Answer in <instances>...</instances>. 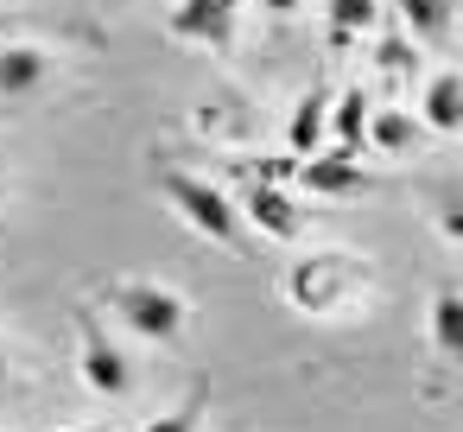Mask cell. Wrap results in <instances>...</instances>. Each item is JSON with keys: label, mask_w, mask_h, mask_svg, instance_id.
<instances>
[{"label": "cell", "mask_w": 463, "mask_h": 432, "mask_svg": "<svg viewBox=\"0 0 463 432\" xmlns=\"http://www.w3.org/2000/svg\"><path fill=\"white\" fill-rule=\"evenodd\" d=\"M109 305L128 318V331H140L153 343H172L184 331V299L165 293V286H153V280H115L109 286Z\"/></svg>", "instance_id": "cell-1"}, {"label": "cell", "mask_w": 463, "mask_h": 432, "mask_svg": "<svg viewBox=\"0 0 463 432\" xmlns=\"http://www.w3.org/2000/svg\"><path fill=\"white\" fill-rule=\"evenodd\" d=\"M159 185H165V197H172V210L197 229V235H210V242H235V229H241V210L216 191V185H203V178H191V172H159Z\"/></svg>", "instance_id": "cell-2"}, {"label": "cell", "mask_w": 463, "mask_h": 432, "mask_svg": "<svg viewBox=\"0 0 463 432\" xmlns=\"http://www.w3.org/2000/svg\"><path fill=\"white\" fill-rule=\"evenodd\" d=\"M235 7H241V0H178L172 20H165V33L184 39V45H229Z\"/></svg>", "instance_id": "cell-3"}, {"label": "cell", "mask_w": 463, "mask_h": 432, "mask_svg": "<svg viewBox=\"0 0 463 432\" xmlns=\"http://www.w3.org/2000/svg\"><path fill=\"white\" fill-rule=\"evenodd\" d=\"M83 381L96 388V394H109V400H121L128 388H134V369H128V356L83 318Z\"/></svg>", "instance_id": "cell-4"}, {"label": "cell", "mask_w": 463, "mask_h": 432, "mask_svg": "<svg viewBox=\"0 0 463 432\" xmlns=\"http://www.w3.org/2000/svg\"><path fill=\"white\" fill-rule=\"evenodd\" d=\"M298 178H305V191H317V197H349V191L368 185V178H362V159H349V147H343V153H305Z\"/></svg>", "instance_id": "cell-5"}, {"label": "cell", "mask_w": 463, "mask_h": 432, "mask_svg": "<svg viewBox=\"0 0 463 432\" xmlns=\"http://www.w3.org/2000/svg\"><path fill=\"white\" fill-rule=\"evenodd\" d=\"M39 83H45V52H33V45L0 52V96H33Z\"/></svg>", "instance_id": "cell-6"}, {"label": "cell", "mask_w": 463, "mask_h": 432, "mask_svg": "<svg viewBox=\"0 0 463 432\" xmlns=\"http://www.w3.org/2000/svg\"><path fill=\"white\" fill-rule=\"evenodd\" d=\"M241 210H248V216H254L267 235H279V242H292V235H298V216H292V204H286L279 191H267V185H254Z\"/></svg>", "instance_id": "cell-7"}, {"label": "cell", "mask_w": 463, "mask_h": 432, "mask_svg": "<svg viewBox=\"0 0 463 432\" xmlns=\"http://www.w3.org/2000/svg\"><path fill=\"white\" fill-rule=\"evenodd\" d=\"M412 39H450V7L457 0H393Z\"/></svg>", "instance_id": "cell-8"}, {"label": "cell", "mask_w": 463, "mask_h": 432, "mask_svg": "<svg viewBox=\"0 0 463 432\" xmlns=\"http://www.w3.org/2000/svg\"><path fill=\"white\" fill-rule=\"evenodd\" d=\"M425 121H431L438 134H457V128H463V83H457L450 71L425 90Z\"/></svg>", "instance_id": "cell-9"}, {"label": "cell", "mask_w": 463, "mask_h": 432, "mask_svg": "<svg viewBox=\"0 0 463 432\" xmlns=\"http://www.w3.org/2000/svg\"><path fill=\"white\" fill-rule=\"evenodd\" d=\"M324 128H330V96L311 90V96L298 102V115H292V128H286L292 153H317V134H324Z\"/></svg>", "instance_id": "cell-10"}, {"label": "cell", "mask_w": 463, "mask_h": 432, "mask_svg": "<svg viewBox=\"0 0 463 432\" xmlns=\"http://www.w3.org/2000/svg\"><path fill=\"white\" fill-rule=\"evenodd\" d=\"M431 343H438V356H457V343H463V299H457V286H444L431 299Z\"/></svg>", "instance_id": "cell-11"}, {"label": "cell", "mask_w": 463, "mask_h": 432, "mask_svg": "<svg viewBox=\"0 0 463 432\" xmlns=\"http://www.w3.org/2000/svg\"><path fill=\"white\" fill-rule=\"evenodd\" d=\"M374 14H381V0H330V45L362 39L374 26Z\"/></svg>", "instance_id": "cell-12"}, {"label": "cell", "mask_w": 463, "mask_h": 432, "mask_svg": "<svg viewBox=\"0 0 463 432\" xmlns=\"http://www.w3.org/2000/svg\"><path fill=\"white\" fill-rule=\"evenodd\" d=\"M292 299L311 305V312H324V305L336 299V261H311V267H298V274H292Z\"/></svg>", "instance_id": "cell-13"}, {"label": "cell", "mask_w": 463, "mask_h": 432, "mask_svg": "<svg viewBox=\"0 0 463 432\" xmlns=\"http://www.w3.org/2000/svg\"><path fill=\"white\" fill-rule=\"evenodd\" d=\"M330 128H336L343 147H355V140L368 134V96H362V90H343L336 109H330Z\"/></svg>", "instance_id": "cell-14"}, {"label": "cell", "mask_w": 463, "mask_h": 432, "mask_svg": "<svg viewBox=\"0 0 463 432\" xmlns=\"http://www.w3.org/2000/svg\"><path fill=\"white\" fill-rule=\"evenodd\" d=\"M362 140H374V147H406L412 140V115L406 109H368V134Z\"/></svg>", "instance_id": "cell-15"}, {"label": "cell", "mask_w": 463, "mask_h": 432, "mask_svg": "<svg viewBox=\"0 0 463 432\" xmlns=\"http://www.w3.org/2000/svg\"><path fill=\"white\" fill-rule=\"evenodd\" d=\"M374 58H381V71H393V77L419 64V52H412V39H381V52H374Z\"/></svg>", "instance_id": "cell-16"}, {"label": "cell", "mask_w": 463, "mask_h": 432, "mask_svg": "<svg viewBox=\"0 0 463 432\" xmlns=\"http://www.w3.org/2000/svg\"><path fill=\"white\" fill-rule=\"evenodd\" d=\"M140 432H197V407H178V413H165V419H153Z\"/></svg>", "instance_id": "cell-17"}, {"label": "cell", "mask_w": 463, "mask_h": 432, "mask_svg": "<svg viewBox=\"0 0 463 432\" xmlns=\"http://www.w3.org/2000/svg\"><path fill=\"white\" fill-rule=\"evenodd\" d=\"M267 14H298V0H260Z\"/></svg>", "instance_id": "cell-18"}, {"label": "cell", "mask_w": 463, "mask_h": 432, "mask_svg": "<svg viewBox=\"0 0 463 432\" xmlns=\"http://www.w3.org/2000/svg\"><path fill=\"white\" fill-rule=\"evenodd\" d=\"M0 381H7V350H0Z\"/></svg>", "instance_id": "cell-19"}, {"label": "cell", "mask_w": 463, "mask_h": 432, "mask_svg": "<svg viewBox=\"0 0 463 432\" xmlns=\"http://www.w3.org/2000/svg\"><path fill=\"white\" fill-rule=\"evenodd\" d=\"M0 191H7V166H0Z\"/></svg>", "instance_id": "cell-20"}, {"label": "cell", "mask_w": 463, "mask_h": 432, "mask_svg": "<svg viewBox=\"0 0 463 432\" xmlns=\"http://www.w3.org/2000/svg\"><path fill=\"white\" fill-rule=\"evenodd\" d=\"M83 432H96V426H83Z\"/></svg>", "instance_id": "cell-21"}]
</instances>
